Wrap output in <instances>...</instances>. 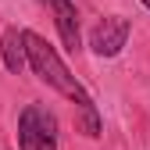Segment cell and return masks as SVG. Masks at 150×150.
I'll use <instances>...</instances> for the list:
<instances>
[{
	"label": "cell",
	"mask_w": 150,
	"mask_h": 150,
	"mask_svg": "<svg viewBox=\"0 0 150 150\" xmlns=\"http://www.w3.org/2000/svg\"><path fill=\"white\" fill-rule=\"evenodd\" d=\"M25 50H29V68L40 75L50 89H57L61 97H68L75 107H79L82 132L97 139V136H100V115H97V104H93V97L82 89V82L64 68V61L57 57V50H54L43 36H36V32H25Z\"/></svg>",
	"instance_id": "obj_1"
},
{
	"label": "cell",
	"mask_w": 150,
	"mask_h": 150,
	"mask_svg": "<svg viewBox=\"0 0 150 150\" xmlns=\"http://www.w3.org/2000/svg\"><path fill=\"white\" fill-rule=\"evenodd\" d=\"M18 150H57V118L47 104H29L18 115Z\"/></svg>",
	"instance_id": "obj_2"
},
{
	"label": "cell",
	"mask_w": 150,
	"mask_h": 150,
	"mask_svg": "<svg viewBox=\"0 0 150 150\" xmlns=\"http://www.w3.org/2000/svg\"><path fill=\"white\" fill-rule=\"evenodd\" d=\"M125 40H129V18L107 14V18L97 22V29L89 36V47H93V54H100V57H115V54H122Z\"/></svg>",
	"instance_id": "obj_3"
},
{
	"label": "cell",
	"mask_w": 150,
	"mask_h": 150,
	"mask_svg": "<svg viewBox=\"0 0 150 150\" xmlns=\"http://www.w3.org/2000/svg\"><path fill=\"white\" fill-rule=\"evenodd\" d=\"M43 7L54 14V25H57V36L64 50H82V32H79V11H75L71 0H43Z\"/></svg>",
	"instance_id": "obj_4"
},
{
	"label": "cell",
	"mask_w": 150,
	"mask_h": 150,
	"mask_svg": "<svg viewBox=\"0 0 150 150\" xmlns=\"http://www.w3.org/2000/svg\"><path fill=\"white\" fill-rule=\"evenodd\" d=\"M0 54H4V68L7 71H22L29 64V50H25V32L22 29H4V36H0Z\"/></svg>",
	"instance_id": "obj_5"
},
{
	"label": "cell",
	"mask_w": 150,
	"mask_h": 150,
	"mask_svg": "<svg viewBox=\"0 0 150 150\" xmlns=\"http://www.w3.org/2000/svg\"><path fill=\"white\" fill-rule=\"evenodd\" d=\"M143 4H146V7H150V0H143Z\"/></svg>",
	"instance_id": "obj_6"
}]
</instances>
